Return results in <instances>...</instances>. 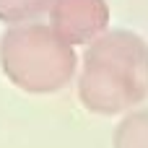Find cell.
<instances>
[{
  "instance_id": "6da1fadb",
  "label": "cell",
  "mask_w": 148,
  "mask_h": 148,
  "mask_svg": "<svg viewBox=\"0 0 148 148\" xmlns=\"http://www.w3.org/2000/svg\"><path fill=\"white\" fill-rule=\"evenodd\" d=\"M148 96V42L127 29H107L86 44L78 99L99 117L125 114Z\"/></svg>"
},
{
  "instance_id": "7a4b0ae2",
  "label": "cell",
  "mask_w": 148,
  "mask_h": 148,
  "mask_svg": "<svg viewBox=\"0 0 148 148\" xmlns=\"http://www.w3.org/2000/svg\"><path fill=\"white\" fill-rule=\"evenodd\" d=\"M0 70L23 94H57L78 73V55L49 23H8L0 36Z\"/></svg>"
},
{
  "instance_id": "3957f363",
  "label": "cell",
  "mask_w": 148,
  "mask_h": 148,
  "mask_svg": "<svg viewBox=\"0 0 148 148\" xmlns=\"http://www.w3.org/2000/svg\"><path fill=\"white\" fill-rule=\"evenodd\" d=\"M49 26L73 47H86L101 31L109 29V3L107 0H52Z\"/></svg>"
},
{
  "instance_id": "277c9868",
  "label": "cell",
  "mask_w": 148,
  "mask_h": 148,
  "mask_svg": "<svg viewBox=\"0 0 148 148\" xmlns=\"http://www.w3.org/2000/svg\"><path fill=\"white\" fill-rule=\"evenodd\" d=\"M112 148H148V109H127L114 127Z\"/></svg>"
},
{
  "instance_id": "5b68a950",
  "label": "cell",
  "mask_w": 148,
  "mask_h": 148,
  "mask_svg": "<svg viewBox=\"0 0 148 148\" xmlns=\"http://www.w3.org/2000/svg\"><path fill=\"white\" fill-rule=\"evenodd\" d=\"M52 0H0V21L3 23H21L34 21L47 13Z\"/></svg>"
}]
</instances>
